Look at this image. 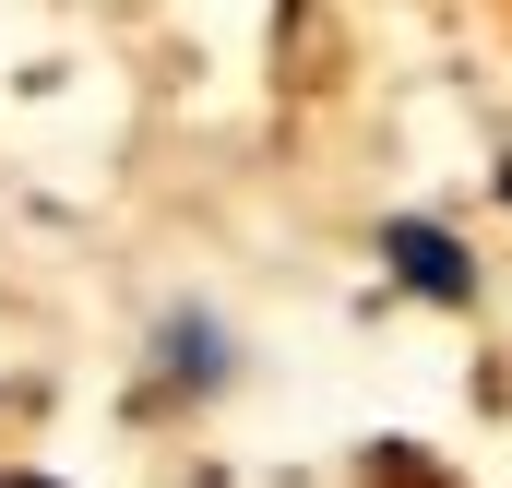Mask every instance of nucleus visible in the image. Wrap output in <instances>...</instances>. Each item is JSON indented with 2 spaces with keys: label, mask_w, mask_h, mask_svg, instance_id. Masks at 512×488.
Instances as JSON below:
<instances>
[{
  "label": "nucleus",
  "mask_w": 512,
  "mask_h": 488,
  "mask_svg": "<svg viewBox=\"0 0 512 488\" xmlns=\"http://www.w3.org/2000/svg\"><path fill=\"white\" fill-rule=\"evenodd\" d=\"M382 262L417 286V298H465V250L441 239L429 215H393V227H382Z\"/></svg>",
  "instance_id": "nucleus-1"
},
{
  "label": "nucleus",
  "mask_w": 512,
  "mask_h": 488,
  "mask_svg": "<svg viewBox=\"0 0 512 488\" xmlns=\"http://www.w3.org/2000/svg\"><path fill=\"white\" fill-rule=\"evenodd\" d=\"M155 358H167V381H215V369H227V334H215V322H167Z\"/></svg>",
  "instance_id": "nucleus-2"
},
{
  "label": "nucleus",
  "mask_w": 512,
  "mask_h": 488,
  "mask_svg": "<svg viewBox=\"0 0 512 488\" xmlns=\"http://www.w3.org/2000/svg\"><path fill=\"white\" fill-rule=\"evenodd\" d=\"M501 203H512V155H501Z\"/></svg>",
  "instance_id": "nucleus-3"
},
{
  "label": "nucleus",
  "mask_w": 512,
  "mask_h": 488,
  "mask_svg": "<svg viewBox=\"0 0 512 488\" xmlns=\"http://www.w3.org/2000/svg\"><path fill=\"white\" fill-rule=\"evenodd\" d=\"M0 488H48V477H0Z\"/></svg>",
  "instance_id": "nucleus-4"
}]
</instances>
